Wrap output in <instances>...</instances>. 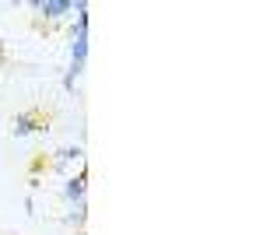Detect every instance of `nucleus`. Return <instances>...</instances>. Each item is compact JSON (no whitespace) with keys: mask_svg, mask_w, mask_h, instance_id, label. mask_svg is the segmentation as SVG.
I'll return each instance as SVG.
<instances>
[{"mask_svg":"<svg viewBox=\"0 0 263 235\" xmlns=\"http://www.w3.org/2000/svg\"><path fill=\"white\" fill-rule=\"evenodd\" d=\"M84 158V148L81 144H74V148H60L57 151V165H67V161H81Z\"/></svg>","mask_w":263,"mask_h":235,"instance_id":"39448f33","label":"nucleus"},{"mask_svg":"<svg viewBox=\"0 0 263 235\" xmlns=\"http://www.w3.org/2000/svg\"><path fill=\"white\" fill-rule=\"evenodd\" d=\"M84 183H88V172H78V176H70L67 183H63V196L70 200V204H81L84 200Z\"/></svg>","mask_w":263,"mask_h":235,"instance_id":"20e7f679","label":"nucleus"},{"mask_svg":"<svg viewBox=\"0 0 263 235\" xmlns=\"http://www.w3.org/2000/svg\"><path fill=\"white\" fill-rule=\"evenodd\" d=\"M84 218H88V204H84V200H81V204H74V214L67 218V221H70V225H78V228H81V225H84Z\"/></svg>","mask_w":263,"mask_h":235,"instance_id":"423d86ee","label":"nucleus"},{"mask_svg":"<svg viewBox=\"0 0 263 235\" xmlns=\"http://www.w3.org/2000/svg\"><path fill=\"white\" fill-rule=\"evenodd\" d=\"M74 11H78V25L70 32V70L63 74V88L67 92H74V81L81 78L84 63H88V4L78 0Z\"/></svg>","mask_w":263,"mask_h":235,"instance_id":"f257e3e1","label":"nucleus"},{"mask_svg":"<svg viewBox=\"0 0 263 235\" xmlns=\"http://www.w3.org/2000/svg\"><path fill=\"white\" fill-rule=\"evenodd\" d=\"M14 137H28V134H42V130H49V119H46V113H39V109H28V113H18L14 116Z\"/></svg>","mask_w":263,"mask_h":235,"instance_id":"f03ea898","label":"nucleus"},{"mask_svg":"<svg viewBox=\"0 0 263 235\" xmlns=\"http://www.w3.org/2000/svg\"><path fill=\"white\" fill-rule=\"evenodd\" d=\"M28 7L39 11L42 18H49V21H60L63 14H74V4L70 0H32Z\"/></svg>","mask_w":263,"mask_h":235,"instance_id":"7ed1b4c3","label":"nucleus"}]
</instances>
